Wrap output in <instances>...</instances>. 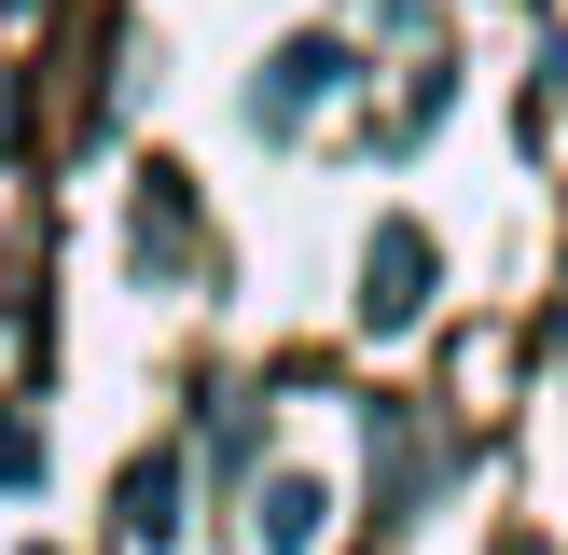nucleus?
Instances as JSON below:
<instances>
[{
  "label": "nucleus",
  "mask_w": 568,
  "mask_h": 555,
  "mask_svg": "<svg viewBox=\"0 0 568 555\" xmlns=\"http://www.w3.org/2000/svg\"><path fill=\"white\" fill-rule=\"evenodd\" d=\"M320 98H347V42H333V28H305V42H277V70L250 83V125H305Z\"/></svg>",
  "instance_id": "nucleus-1"
},
{
  "label": "nucleus",
  "mask_w": 568,
  "mask_h": 555,
  "mask_svg": "<svg viewBox=\"0 0 568 555\" xmlns=\"http://www.w3.org/2000/svg\"><path fill=\"white\" fill-rule=\"evenodd\" d=\"M416 305H430V236H416V222H388V236L361 250V320H375V333H403Z\"/></svg>",
  "instance_id": "nucleus-2"
},
{
  "label": "nucleus",
  "mask_w": 568,
  "mask_h": 555,
  "mask_svg": "<svg viewBox=\"0 0 568 555\" xmlns=\"http://www.w3.org/2000/svg\"><path fill=\"white\" fill-rule=\"evenodd\" d=\"M125 250H139V264H194V194H181V167H139Z\"/></svg>",
  "instance_id": "nucleus-3"
},
{
  "label": "nucleus",
  "mask_w": 568,
  "mask_h": 555,
  "mask_svg": "<svg viewBox=\"0 0 568 555\" xmlns=\"http://www.w3.org/2000/svg\"><path fill=\"white\" fill-rule=\"evenodd\" d=\"M111 514H125V542H181V458H125Z\"/></svg>",
  "instance_id": "nucleus-4"
},
{
  "label": "nucleus",
  "mask_w": 568,
  "mask_h": 555,
  "mask_svg": "<svg viewBox=\"0 0 568 555\" xmlns=\"http://www.w3.org/2000/svg\"><path fill=\"white\" fill-rule=\"evenodd\" d=\"M250 542H264V555H305V542H320V486H305V472H264V500H250Z\"/></svg>",
  "instance_id": "nucleus-5"
},
{
  "label": "nucleus",
  "mask_w": 568,
  "mask_h": 555,
  "mask_svg": "<svg viewBox=\"0 0 568 555\" xmlns=\"http://www.w3.org/2000/svg\"><path fill=\"white\" fill-rule=\"evenodd\" d=\"M0 486H42V431L28 416H0Z\"/></svg>",
  "instance_id": "nucleus-6"
},
{
  "label": "nucleus",
  "mask_w": 568,
  "mask_h": 555,
  "mask_svg": "<svg viewBox=\"0 0 568 555\" xmlns=\"http://www.w3.org/2000/svg\"><path fill=\"white\" fill-rule=\"evenodd\" d=\"M0 14H42V0H0Z\"/></svg>",
  "instance_id": "nucleus-7"
}]
</instances>
